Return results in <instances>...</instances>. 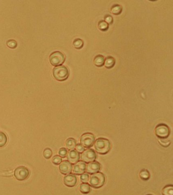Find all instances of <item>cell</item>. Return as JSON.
Returning a JSON list of instances; mask_svg holds the SVG:
<instances>
[{
  "mask_svg": "<svg viewBox=\"0 0 173 195\" xmlns=\"http://www.w3.org/2000/svg\"><path fill=\"white\" fill-rule=\"evenodd\" d=\"M14 175L17 180H25L29 177V171L25 167L19 166L15 169Z\"/></svg>",
  "mask_w": 173,
  "mask_h": 195,
  "instance_id": "obj_8",
  "label": "cell"
},
{
  "mask_svg": "<svg viewBox=\"0 0 173 195\" xmlns=\"http://www.w3.org/2000/svg\"><path fill=\"white\" fill-rule=\"evenodd\" d=\"M66 146L68 150H73L76 146V141L74 138H70L66 140Z\"/></svg>",
  "mask_w": 173,
  "mask_h": 195,
  "instance_id": "obj_16",
  "label": "cell"
},
{
  "mask_svg": "<svg viewBox=\"0 0 173 195\" xmlns=\"http://www.w3.org/2000/svg\"><path fill=\"white\" fill-rule=\"evenodd\" d=\"M7 138L6 135L2 132H0V147L5 146L7 143Z\"/></svg>",
  "mask_w": 173,
  "mask_h": 195,
  "instance_id": "obj_22",
  "label": "cell"
},
{
  "mask_svg": "<svg viewBox=\"0 0 173 195\" xmlns=\"http://www.w3.org/2000/svg\"><path fill=\"white\" fill-rule=\"evenodd\" d=\"M91 187L88 183H83L81 184L79 186V190L81 193L84 194L89 193L91 191Z\"/></svg>",
  "mask_w": 173,
  "mask_h": 195,
  "instance_id": "obj_17",
  "label": "cell"
},
{
  "mask_svg": "<svg viewBox=\"0 0 173 195\" xmlns=\"http://www.w3.org/2000/svg\"><path fill=\"white\" fill-rule=\"evenodd\" d=\"M97 158L96 152L93 149L85 150L81 155V159L85 163H90L94 161Z\"/></svg>",
  "mask_w": 173,
  "mask_h": 195,
  "instance_id": "obj_7",
  "label": "cell"
},
{
  "mask_svg": "<svg viewBox=\"0 0 173 195\" xmlns=\"http://www.w3.org/2000/svg\"><path fill=\"white\" fill-rule=\"evenodd\" d=\"M86 167V172L89 174H94L99 171L101 165L98 162L93 161L88 164Z\"/></svg>",
  "mask_w": 173,
  "mask_h": 195,
  "instance_id": "obj_11",
  "label": "cell"
},
{
  "mask_svg": "<svg viewBox=\"0 0 173 195\" xmlns=\"http://www.w3.org/2000/svg\"><path fill=\"white\" fill-rule=\"evenodd\" d=\"M68 153V150L65 148H62L59 151V155L62 158H65Z\"/></svg>",
  "mask_w": 173,
  "mask_h": 195,
  "instance_id": "obj_29",
  "label": "cell"
},
{
  "mask_svg": "<svg viewBox=\"0 0 173 195\" xmlns=\"http://www.w3.org/2000/svg\"><path fill=\"white\" fill-rule=\"evenodd\" d=\"M170 133V129L165 124H158L155 129V134L159 138H168Z\"/></svg>",
  "mask_w": 173,
  "mask_h": 195,
  "instance_id": "obj_6",
  "label": "cell"
},
{
  "mask_svg": "<svg viewBox=\"0 0 173 195\" xmlns=\"http://www.w3.org/2000/svg\"><path fill=\"white\" fill-rule=\"evenodd\" d=\"M6 44L9 48L11 49L15 48L17 46V42L14 40H9L7 41Z\"/></svg>",
  "mask_w": 173,
  "mask_h": 195,
  "instance_id": "obj_25",
  "label": "cell"
},
{
  "mask_svg": "<svg viewBox=\"0 0 173 195\" xmlns=\"http://www.w3.org/2000/svg\"><path fill=\"white\" fill-rule=\"evenodd\" d=\"M62 161V159L61 157L58 156H54L53 159H52V162L55 165H59V164L61 163Z\"/></svg>",
  "mask_w": 173,
  "mask_h": 195,
  "instance_id": "obj_27",
  "label": "cell"
},
{
  "mask_svg": "<svg viewBox=\"0 0 173 195\" xmlns=\"http://www.w3.org/2000/svg\"><path fill=\"white\" fill-rule=\"evenodd\" d=\"M122 7L119 5H116L113 6L111 8V11L113 14L115 15H119L122 12Z\"/></svg>",
  "mask_w": 173,
  "mask_h": 195,
  "instance_id": "obj_19",
  "label": "cell"
},
{
  "mask_svg": "<svg viewBox=\"0 0 173 195\" xmlns=\"http://www.w3.org/2000/svg\"><path fill=\"white\" fill-rule=\"evenodd\" d=\"M72 165L68 161H64L59 164V170L64 175L70 174L72 170Z\"/></svg>",
  "mask_w": 173,
  "mask_h": 195,
  "instance_id": "obj_9",
  "label": "cell"
},
{
  "mask_svg": "<svg viewBox=\"0 0 173 195\" xmlns=\"http://www.w3.org/2000/svg\"><path fill=\"white\" fill-rule=\"evenodd\" d=\"M105 182V176L101 172L92 174L88 179V182L91 187L98 188L102 187Z\"/></svg>",
  "mask_w": 173,
  "mask_h": 195,
  "instance_id": "obj_2",
  "label": "cell"
},
{
  "mask_svg": "<svg viewBox=\"0 0 173 195\" xmlns=\"http://www.w3.org/2000/svg\"><path fill=\"white\" fill-rule=\"evenodd\" d=\"M105 61V60L104 56H102V55H98V56H96L94 58V63L96 66L101 67L104 65Z\"/></svg>",
  "mask_w": 173,
  "mask_h": 195,
  "instance_id": "obj_15",
  "label": "cell"
},
{
  "mask_svg": "<svg viewBox=\"0 0 173 195\" xmlns=\"http://www.w3.org/2000/svg\"><path fill=\"white\" fill-rule=\"evenodd\" d=\"M66 57L62 52L56 51L52 52L49 56V61L53 66H58L62 65L65 61Z\"/></svg>",
  "mask_w": 173,
  "mask_h": 195,
  "instance_id": "obj_4",
  "label": "cell"
},
{
  "mask_svg": "<svg viewBox=\"0 0 173 195\" xmlns=\"http://www.w3.org/2000/svg\"><path fill=\"white\" fill-rule=\"evenodd\" d=\"M115 64V60L112 57H108L105 61L104 65L107 69H111L113 67Z\"/></svg>",
  "mask_w": 173,
  "mask_h": 195,
  "instance_id": "obj_14",
  "label": "cell"
},
{
  "mask_svg": "<svg viewBox=\"0 0 173 195\" xmlns=\"http://www.w3.org/2000/svg\"><path fill=\"white\" fill-rule=\"evenodd\" d=\"M140 177L143 180H147L149 178V172L147 170H142L140 173Z\"/></svg>",
  "mask_w": 173,
  "mask_h": 195,
  "instance_id": "obj_23",
  "label": "cell"
},
{
  "mask_svg": "<svg viewBox=\"0 0 173 195\" xmlns=\"http://www.w3.org/2000/svg\"><path fill=\"white\" fill-rule=\"evenodd\" d=\"M52 73L54 78L59 81L66 80L69 77V70L65 66H60L54 68Z\"/></svg>",
  "mask_w": 173,
  "mask_h": 195,
  "instance_id": "obj_3",
  "label": "cell"
},
{
  "mask_svg": "<svg viewBox=\"0 0 173 195\" xmlns=\"http://www.w3.org/2000/svg\"><path fill=\"white\" fill-rule=\"evenodd\" d=\"M89 179V175L87 173H83L80 176V180L83 183H87Z\"/></svg>",
  "mask_w": 173,
  "mask_h": 195,
  "instance_id": "obj_28",
  "label": "cell"
},
{
  "mask_svg": "<svg viewBox=\"0 0 173 195\" xmlns=\"http://www.w3.org/2000/svg\"><path fill=\"white\" fill-rule=\"evenodd\" d=\"M94 148L98 153L105 155L111 149V144L109 140L105 138H100L96 140L94 142Z\"/></svg>",
  "mask_w": 173,
  "mask_h": 195,
  "instance_id": "obj_1",
  "label": "cell"
},
{
  "mask_svg": "<svg viewBox=\"0 0 173 195\" xmlns=\"http://www.w3.org/2000/svg\"><path fill=\"white\" fill-rule=\"evenodd\" d=\"M84 45V42L80 39H76L73 42V46L76 49H80L82 48Z\"/></svg>",
  "mask_w": 173,
  "mask_h": 195,
  "instance_id": "obj_20",
  "label": "cell"
},
{
  "mask_svg": "<svg viewBox=\"0 0 173 195\" xmlns=\"http://www.w3.org/2000/svg\"><path fill=\"white\" fill-rule=\"evenodd\" d=\"M98 27L99 30L102 31H105L107 30L108 28H109V25L104 20H102L101 22H99Z\"/></svg>",
  "mask_w": 173,
  "mask_h": 195,
  "instance_id": "obj_24",
  "label": "cell"
},
{
  "mask_svg": "<svg viewBox=\"0 0 173 195\" xmlns=\"http://www.w3.org/2000/svg\"><path fill=\"white\" fill-rule=\"evenodd\" d=\"M68 161L71 164H75L79 161L80 156L79 153L75 150H71L67 153Z\"/></svg>",
  "mask_w": 173,
  "mask_h": 195,
  "instance_id": "obj_13",
  "label": "cell"
},
{
  "mask_svg": "<svg viewBox=\"0 0 173 195\" xmlns=\"http://www.w3.org/2000/svg\"><path fill=\"white\" fill-rule=\"evenodd\" d=\"M64 182L67 187H74L77 183V178L74 174H68L64 177Z\"/></svg>",
  "mask_w": 173,
  "mask_h": 195,
  "instance_id": "obj_12",
  "label": "cell"
},
{
  "mask_svg": "<svg viewBox=\"0 0 173 195\" xmlns=\"http://www.w3.org/2000/svg\"><path fill=\"white\" fill-rule=\"evenodd\" d=\"M108 25L111 24L113 22V18L111 17V16L108 15L107 16L105 17V21Z\"/></svg>",
  "mask_w": 173,
  "mask_h": 195,
  "instance_id": "obj_31",
  "label": "cell"
},
{
  "mask_svg": "<svg viewBox=\"0 0 173 195\" xmlns=\"http://www.w3.org/2000/svg\"><path fill=\"white\" fill-rule=\"evenodd\" d=\"M163 195H173V186L172 185H166L162 190Z\"/></svg>",
  "mask_w": 173,
  "mask_h": 195,
  "instance_id": "obj_18",
  "label": "cell"
},
{
  "mask_svg": "<svg viewBox=\"0 0 173 195\" xmlns=\"http://www.w3.org/2000/svg\"></svg>",
  "mask_w": 173,
  "mask_h": 195,
  "instance_id": "obj_32",
  "label": "cell"
},
{
  "mask_svg": "<svg viewBox=\"0 0 173 195\" xmlns=\"http://www.w3.org/2000/svg\"><path fill=\"white\" fill-rule=\"evenodd\" d=\"M52 155V151L50 148H46L43 151V156L46 159H49Z\"/></svg>",
  "mask_w": 173,
  "mask_h": 195,
  "instance_id": "obj_26",
  "label": "cell"
},
{
  "mask_svg": "<svg viewBox=\"0 0 173 195\" xmlns=\"http://www.w3.org/2000/svg\"><path fill=\"white\" fill-rule=\"evenodd\" d=\"M95 141V138L94 135L91 133H86L81 136V145H82L84 147L88 148L92 146Z\"/></svg>",
  "mask_w": 173,
  "mask_h": 195,
  "instance_id": "obj_5",
  "label": "cell"
},
{
  "mask_svg": "<svg viewBox=\"0 0 173 195\" xmlns=\"http://www.w3.org/2000/svg\"><path fill=\"white\" fill-rule=\"evenodd\" d=\"M75 148L76 151L79 153H81L85 150V147H84L82 145L79 144L76 145Z\"/></svg>",
  "mask_w": 173,
  "mask_h": 195,
  "instance_id": "obj_30",
  "label": "cell"
},
{
  "mask_svg": "<svg viewBox=\"0 0 173 195\" xmlns=\"http://www.w3.org/2000/svg\"><path fill=\"white\" fill-rule=\"evenodd\" d=\"M86 167V165L84 162H78L73 166V172L76 175H81L85 171Z\"/></svg>",
  "mask_w": 173,
  "mask_h": 195,
  "instance_id": "obj_10",
  "label": "cell"
},
{
  "mask_svg": "<svg viewBox=\"0 0 173 195\" xmlns=\"http://www.w3.org/2000/svg\"><path fill=\"white\" fill-rule=\"evenodd\" d=\"M158 142L161 146L166 147L170 145L171 144V141L168 138H159L158 140Z\"/></svg>",
  "mask_w": 173,
  "mask_h": 195,
  "instance_id": "obj_21",
  "label": "cell"
}]
</instances>
